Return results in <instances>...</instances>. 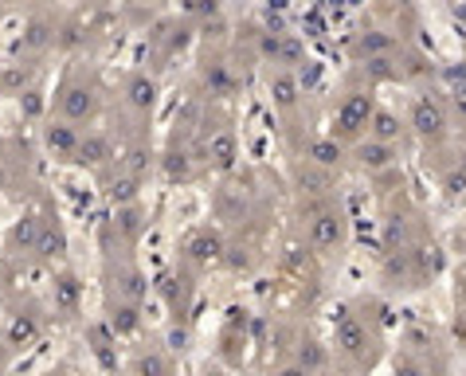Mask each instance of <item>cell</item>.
<instances>
[{"label":"cell","instance_id":"obj_28","mask_svg":"<svg viewBox=\"0 0 466 376\" xmlns=\"http://www.w3.org/2000/svg\"><path fill=\"white\" fill-rule=\"evenodd\" d=\"M164 173H169V180H185V177H188V161H185V153H172V157L164 161Z\"/></svg>","mask_w":466,"mask_h":376},{"label":"cell","instance_id":"obj_6","mask_svg":"<svg viewBox=\"0 0 466 376\" xmlns=\"http://www.w3.org/2000/svg\"><path fill=\"white\" fill-rule=\"evenodd\" d=\"M185 251H188L192 263H200V267H212V263L224 259V240H219L212 227H200L196 235H188Z\"/></svg>","mask_w":466,"mask_h":376},{"label":"cell","instance_id":"obj_11","mask_svg":"<svg viewBox=\"0 0 466 376\" xmlns=\"http://www.w3.org/2000/svg\"><path fill=\"white\" fill-rule=\"evenodd\" d=\"M35 337H40V318L35 314H16L4 329V341L12 349H27V345H35Z\"/></svg>","mask_w":466,"mask_h":376},{"label":"cell","instance_id":"obj_20","mask_svg":"<svg viewBox=\"0 0 466 376\" xmlns=\"http://www.w3.org/2000/svg\"><path fill=\"white\" fill-rule=\"evenodd\" d=\"M51 298H55V306H59V310H75L79 282L71 279V274H59V279H55V287H51Z\"/></svg>","mask_w":466,"mask_h":376},{"label":"cell","instance_id":"obj_34","mask_svg":"<svg viewBox=\"0 0 466 376\" xmlns=\"http://www.w3.org/2000/svg\"><path fill=\"white\" fill-rule=\"evenodd\" d=\"M317 376H345V372H329V369H325V372H317Z\"/></svg>","mask_w":466,"mask_h":376},{"label":"cell","instance_id":"obj_29","mask_svg":"<svg viewBox=\"0 0 466 376\" xmlns=\"http://www.w3.org/2000/svg\"><path fill=\"white\" fill-rule=\"evenodd\" d=\"M145 157H149V153H145V150H134L130 157H126V169H130V177H137V173L145 169Z\"/></svg>","mask_w":466,"mask_h":376},{"label":"cell","instance_id":"obj_23","mask_svg":"<svg viewBox=\"0 0 466 376\" xmlns=\"http://www.w3.org/2000/svg\"><path fill=\"white\" fill-rule=\"evenodd\" d=\"M110 200H114L118 208L134 204V200H137V177H118L114 185H110Z\"/></svg>","mask_w":466,"mask_h":376},{"label":"cell","instance_id":"obj_1","mask_svg":"<svg viewBox=\"0 0 466 376\" xmlns=\"http://www.w3.org/2000/svg\"><path fill=\"white\" fill-rule=\"evenodd\" d=\"M372 114H377V103H372L369 90H356L349 95L341 106H337V118H333V137H356L364 130V126L372 122Z\"/></svg>","mask_w":466,"mask_h":376},{"label":"cell","instance_id":"obj_31","mask_svg":"<svg viewBox=\"0 0 466 376\" xmlns=\"http://www.w3.org/2000/svg\"><path fill=\"white\" fill-rule=\"evenodd\" d=\"M208 87L227 90V71H224V67H212V71H208Z\"/></svg>","mask_w":466,"mask_h":376},{"label":"cell","instance_id":"obj_24","mask_svg":"<svg viewBox=\"0 0 466 376\" xmlns=\"http://www.w3.org/2000/svg\"><path fill=\"white\" fill-rule=\"evenodd\" d=\"M40 232H43V219L40 216H24V224L16 227V243H24V247H32V251H35Z\"/></svg>","mask_w":466,"mask_h":376},{"label":"cell","instance_id":"obj_25","mask_svg":"<svg viewBox=\"0 0 466 376\" xmlns=\"http://www.w3.org/2000/svg\"><path fill=\"white\" fill-rule=\"evenodd\" d=\"M55 40L51 35V27L43 24V20H32L27 24V35H24V48H48V43Z\"/></svg>","mask_w":466,"mask_h":376},{"label":"cell","instance_id":"obj_17","mask_svg":"<svg viewBox=\"0 0 466 376\" xmlns=\"http://www.w3.org/2000/svg\"><path fill=\"white\" fill-rule=\"evenodd\" d=\"M63 227L59 224H51V219H43V232H40V243H35V255L40 259H59L63 255Z\"/></svg>","mask_w":466,"mask_h":376},{"label":"cell","instance_id":"obj_33","mask_svg":"<svg viewBox=\"0 0 466 376\" xmlns=\"http://www.w3.org/2000/svg\"><path fill=\"white\" fill-rule=\"evenodd\" d=\"M24 110H27V114H40V90H27V98H24Z\"/></svg>","mask_w":466,"mask_h":376},{"label":"cell","instance_id":"obj_26","mask_svg":"<svg viewBox=\"0 0 466 376\" xmlns=\"http://www.w3.org/2000/svg\"><path fill=\"white\" fill-rule=\"evenodd\" d=\"M392 48V40L384 32H364L361 35V51H369V55H380V51H388Z\"/></svg>","mask_w":466,"mask_h":376},{"label":"cell","instance_id":"obj_18","mask_svg":"<svg viewBox=\"0 0 466 376\" xmlns=\"http://www.w3.org/2000/svg\"><path fill=\"white\" fill-rule=\"evenodd\" d=\"M309 157H314L317 165H325V169H333V165H341V142H337V137H314V142H309Z\"/></svg>","mask_w":466,"mask_h":376},{"label":"cell","instance_id":"obj_7","mask_svg":"<svg viewBox=\"0 0 466 376\" xmlns=\"http://www.w3.org/2000/svg\"><path fill=\"white\" fill-rule=\"evenodd\" d=\"M82 137L75 134V122H48L43 126V145L55 153V157H75Z\"/></svg>","mask_w":466,"mask_h":376},{"label":"cell","instance_id":"obj_10","mask_svg":"<svg viewBox=\"0 0 466 376\" xmlns=\"http://www.w3.org/2000/svg\"><path fill=\"white\" fill-rule=\"evenodd\" d=\"M208 161L216 165V169H232L235 157H240V142H235V134L232 130H219L208 137Z\"/></svg>","mask_w":466,"mask_h":376},{"label":"cell","instance_id":"obj_5","mask_svg":"<svg viewBox=\"0 0 466 376\" xmlns=\"http://www.w3.org/2000/svg\"><path fill=\"white\" fill-rule=\"evenodd\" d=\"M59 114H63V122H87V118L95 114V90L71 82L59 95Z\"/></svg>","mask_w":466,"mask_h":376},{"label":"cell","instance_id":"obj_30","mask_svg":"<svg viewBox=\"0 0 466 376\" xmlns=\"http://www.w3.org/2000/svg\"><path fill=\"white\" fill-rule=\"evenodd\" d=\"M271 376H314V372H309V369H302L298 361H290V364H282V369H274Z\"/></svg>","mask_w":466,"mask_h":376},{"label":"cell","instance_id":"obj_9","mask_svg":"<svg viewBox=\"0 0 466 376\" xmlns=\"http://www.w3.org/2000/svg\"><path fill=\"white\" fill-rule=\"evenodd\" d=\"M126 103L134 110H141V114H149V110L157 106V82L149 75H130L126 79Z\"/></svg>","mask_w":466,"mask_h":376},{"label":"cell","instance_id":"obj_32","mask_svg":"<svg viewBox=\"0 0 466 376\" xmlns=\"http://www.w3.org/2000/svg\"><path fill=\"white\" fill-rule=\"evenodd\" d=\"M396 376H424V369H419V364L408 357V361H400V364H396Z\"/></svg>","mask_w":466,"mask_h":376},{"label":"cell","instance_id":"obj_35","mask_svg":"<svg viewBox=\"0 0 466 376\" xmlns=\"http://www.w3.org/2000/svg\"><path fill=\"white\" fill-rule=\"evenodd\" d=\"M118 4H126V0H118Z\"/></svg>","mask_w":466,"mask_h":376},{"label":"cell","instance_id":"obj_19","mask_svg":"<svg viewBox=\"0 0 466 376\" xmlns=\"http://www.w3.org/2000/svg\"><path fill=\"white\" fill-rule=\"evenodd\" d=\"M294 361L302 364V369H309V372H325V361H329V353H325V345H317V341H302L298 345V357Z\"/></svg>","mask_w":466,"mask_h":376},{"label":"cell","instance_id":"obj_14","mask_svg":"<svg viewBox=\"0 0 466 376\" xmlns=\"http://www.w3.org/2000/svg\"><path fill=\"white\" fill-rule=\"evenodd\" d=\"M110 157V137L103 134H87L79 142V153H75V161L79 165H103Z\"/></svg>","mask_w":466,"mask_h":376},{"label":"cell","instance_id":"obj_15","mask_svg":"<svg viewBox=\"0 0 466 376\" xmlns=\"http://www.w3.org/2000/svg\"><path fill=\"white\" fill-rule=\"evenodd\" d=\"M137 326H141V314H137L134 302H118V306L110 310V329H114V337H130Z\"/></svg>","mask_w":466,"mask_h":376},{"label":"cell","instance_id":"obj_3","mask_svg":"<svg viewBox=\"0 0 466 376\" xmlns=\"http://www.w3.org/2000/svg\"><path fill=\"white\" fill-rule=\"evenodd\" d=\"M341 243H345V216L337 208H325V212H317L309 219V247L317 255L341 251Z\"/></svg>","mask_w":466,"mask_h":376},{"label":"cell","instance_id":"obj_2","mask_svg":"<svg viewBox=\"0 0 466 376\" xmlns=\"http://www.w3.org/2000/svg\"><path fill=\"white\" fill-rule=\"evenodd\" d=\"M333 345L341 357H349V361H369V326L361 322V318L353 314H341L333 326Z\"/></svg>","mask_w":466,"mask_h":376},{"label":"cell","instance_id":"obj_27","mask_svg":"<svg viewBox=\"0 0 466 376\" xmlns=\"http://www.w3.org/2000/svg\"><path fill=\"white\" fill-rule=\"evenodd\" d=\"M118 227H122L126 240H134L137 227H141V224H137V208H118Z\"/></svg>","mask_w":466,"mask_h":376},{"label":"cell","instance_id":"obj_16","mask_svg":"<svg viewBox=\"0 0 466 376\" xmlns=\"http://www.w3.org/2000/svg\"><path fill=\"white\" fill-rule=\"evenodd\" d=\"M32 63H4L0 67V90L4 95H16V90H24L27 82H32Z\"/></svg>","mask_w":466,"mask_h":376},{"label":"cell","instance_id":"obj_21","mask_svg":"<svg viewBox=\"0 0 466 376\" xmlns=\"http://www.w3.org/2000/svg\"><path fill=\"white\" fill-rule=\"evenodd\" d=\"M137 376H172V364L164 353H141L137 357Z\"/></svg>","mask_w":466,"mask_h":376},{"label":"cell","instance_id":"obj_8","mask_svg":"<svg viewBox=\"0 0 466 376\" xmlns=\"http://www.w3.org/2000/svg\"><path fill=\"white\" fill-rule=\"evenodd\" d=\"M396 161V145H388V142H361L356 145V165L361 169H369V173H377V169H388V165Z\"/></svg>","mask_w":466,"mask_h":376},{"label":"cell","instance_id":"obj_22","mask_svg":"<svg viewBox=\"0 0 466 376\" xmlns=\"http://www.w3.org/2000/svg\"><path fill=\"white\" fill-rule=\"evenodd\" d=\"M118 295H122V302H141V295H145V279L137 271H122V287H118Z\"/></svg>","mask_w":466,"mask_h":376},{"label":"cell","instance_id":"obj_12","mask_svg":"<svg viewBox=\"0 0 466 376\" xmlns=\"http://www.w3.org/2000/svg\"><path fill=\"white\" fill-rule=\"evenodd\" d=\"M298 95H302V79L294 75V71H279V75L271 79V98H274V103H279L282 110L294 106Z\"/></svg>","mask_w":466,"mask_h":376},{"label":"cell","instance_id":"obj_36","mask_svg":"<svg viewBox=\"0 0 466 376\" xmlns=\"http://www.w3.org/2000/svg\"><path fill=\"white\" fill-rule=\"evenodd\" d=\"M0 95H4V90H0Z\"/></svg>","mask_w":466,"mask_h":376},{"label":"cell","instance_id":"obj_4","mask_svg":"<svg viewBox=\"0 0 466 376\" xmlns=\"http://www.w3.org/2000/svg\"><path fill=\"white\" fill-rule=\"evenodd\" d=\"M411 130H416L424 142H439L447 134V114L435 98H416L411 106Z\"/></svg>","mask_w":466,"mask_h":376},{"label":"cell","instance_id":"obj_13","mask_svg":"<svg viewBox=\"0 0 466 376\" xmlns=\"http://www.w3.org/2000/svg\"><path fill=\"white\" fill-rule=\"evenodd\" d=\"M369 134L377 137V142L396 145L400 137H404V122H400L392 110H377V114H372V122H369Z\"/></svg>","mask_w":466,"mask_h":376}]
</instances>
